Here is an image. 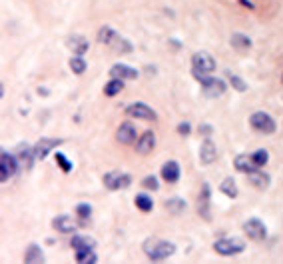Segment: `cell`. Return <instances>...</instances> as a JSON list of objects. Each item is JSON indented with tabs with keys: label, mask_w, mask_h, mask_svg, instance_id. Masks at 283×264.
I'll return each mask as SVG.
<instances>
[{
	"label": "cell",
	"mask_w": 283,
	"mask_h": 264,
	"mask_svg": "<svg viewBox=\"0 0 283 264\" xmlns=\"http://www.w3.org/2000/svg\"><path fill=\"white\" fill-rule=\"evenodd\" d=\"M239 2H241L243 6H247V8H255V6H253V4L249 2V0H239Z\"/></svg>",
	"instance_id": "f35d334b"
},
{
	"label": "cell",
	"mask_w": 283,
	"mask_h": 264,
	"mask_svg": "<svg viewBox=\"0 0 283 264\" xmlns=\"http://www.w3.org/2000/svg\"><path fill=\"white\" fill-rule=\"evenodd\" d=\"M249 182H251L255 188L265 190V188L269 186V176H267L265 172H261V170H253V172H249Z\"/></svg>",
	"instance_id": "44dd1931"
},
{
	"label": "cell",
	"mask_w": 283,
	"mask_h": 264,
	"mask_svg": "<svg viewBox=\"0 0 283 264\" xmlns=\"http://www.w3.org/2000/svg\"><path fill=\"white\" fill-rule=\"evenodd\" d=\"M233 166H235V170H239V172H243V174H249V172H253V170H259V164L255 162L253 154H239V156H235Z\"/></svg>",
	"instance_id": "8fae6325"
},
{
	"label": "cell",
	"mask_w": 283,
	"mask_h": 264,
	"mask_svg": "<svg viewBox=\"0 0 283 264\" xmlns=\"http://www.w3.org/2000/svg\"><path fill=\"white\" fill-rule=\"evenodd\" d=\"M219 190H221L225 196H229V198H235V196H237V186H235V180H233V178H225V180L221 182Z\"/></svg>",
	"instance_id": "4316f807"
},
{
	"label": "cell",
	"mask_w": 283,
	"mask_h": 264,
	"mask_svg": "<svg viewBox=\"0 0 283 264\" xmlns=\"http://www.w3.org/2000/svg\"><path fill=\"white\" fill-rule=\"evenodd\" d=\"M110 74H112V78H122V80L124 78H138V70H134L126 64H114Z\"/></svg>",
	"instance_id": "e0dca14e"
},
{
	"label": "cell",
	"mask_w": 283,
	"mask_h": 264,
	"mask_svg": "<svg viewBox=\"0 0 283 264\" xmlns=\"http://www.w3.org/2000/svg\"><path fill=\"white\" fill-rule=\"evenodd\" d=\"M253 158H255V162L259 164V168L261 166H265L267 164V160H269V154H267V150H257V152H253Z\"/></svg>",
	"instance_id": "e575fe53"
},
{
	"label": "cell",
	"mask_w": 283,
	"mask_h": 264,
	"mask_svg": "<svg viewBox=\"0 0 283 264\" xmlns=\"http://www.w3.org/2000/svg\"><path fill=\"white\" fill-rule=\"evenodd\" d=\"M72 246H74V250H94L96 248V240L90 238V236L80 234V236L72 238Z\"/></svg>",
	"instance_id": "d6986e66"
},
{
	"label": "cell",
	"mask_w": 283,
	"mask_h": 264,
	"mask_svg": "<svg viewBox=\"0 0 283 264\" xmlns=\"http://www.w3.org/2000/svg\"><path fill=\"white\" fill-rule=\"evenodd\" d=\"M58 144H62V140H52V138H42V140H38V144L34 146V154H36V158H38V160L46 158V156H48V152H50V150H54Z\"/></svg>",
	"instance_id": "5bb4252c"
},
{
	"label": "cell",
	"mask_w": 283,
	"mask_h": 264,
	"mask_svg": "<svg viewBox=\"0 0 283 264\" xmlns=\"http://www.w3.org/2000/svg\"><path fill=\"white\" fill-rule=\"evenodd\" d=\"M192 68H194V76L202 82L204 78H208V74L215 70V60L206 52H198L192 58Z\"/></svg>",
	"instance_id": "3957f363"
},
{
	"label": "cell",
	"mask_w": 283,
	"mask_h": 264,
	"mask_svg": "<svg viewBox=\"0 0 283 264\" xmlns=\"http://www.w3.org/2000/svg\"><path fill=\"white\" fill-rule=\"evenodd\" d=\"M136 206H138L142 212H152L154 200H152L148 194H138V196H136Z\"/></svg>",
	"instance_id": "d4e9b609"
},
{
	"label": "cell",
	"mask_w": 283,
	"mask_h": 264,
	"mask_svg": "<svg viewBox=\"0 0 283 264\" xmlns=\"http://www.w3.org/2000/svg\"><path fill=\"white\" fill-rule=\"evenodd\" d=\"M18 156H20V160H22V164H24L26 168H32V164H34V160H36L34 148H30L28 144H22V146L18 148Z\"/></svg>",
	"instance_id": "7402d4cb"
},
{
	"label": "cell",
	"mask_w": 283,
	"mask_h": 264,
	"mask_svg": "<svg viewBox=\"0 0 283 264\" xmlns=\"http://www.w3.org/2000/svg\"><path fill=\"white\" fill-rule=\"evenodd\" d=\"M208 204H210V186L208 184H204V188H202V196H200V206H198V210H200V214L208 220L210 218V208H208Z\"/></svg>",
	"instance_id": "603a6c76"
},
{
	"label": "cell",
	"mask_w": 283,
	"mask_h": 264,
	"mask_svg": "<svg viewBox=\"0 0 283 264\" xmlns=\"http://www.w3.org/2000/svg\"><path fill=\"white\" fill-rule=\"evenodd\" d=\"M70 68L74 74H82L86 70V60L82 56H74V58H70Z\"/></svg>",
	"instance_id": "f546056e"
},
{
	"label": "cell",
	"mask_w": 283,
	"mask_h": 264,
	"mask_svg": "<svg viewBox=\"0 0 283 264\" xmlns=\"http://www.w3.org/2000/svg\"><path fill=\"white\" fill-rule=\"evenodd\" d=\"M54 158H56V162L60 164V168H62L64 172H70V170H72V162H70L62 152H56V154H54Z\"/></svg>",
	"instance_id": "d6a6232c"
},
{
	"label": "cell",
	"mask_w": 283,
	"mask_h": 264,
	"mask_svg": "<svg viewBox=\"0 0 283 264\" xmlns=\"http://www.w3.org/2000/svg\"><path fill=\"white\" fill-rule=\"evenodd\" d=\"M200 132H204V134H210V132H212V126H200Z\"/></svg>",
	"instance_id": "74e56055"
},
{
	"label": "cell",
	"mask_w": 283,
	"mask_h": 264,
	"mask_svg": "<svg viewBox=\"0 0 283 264\" xmlns=\"http://www.w3.org/2000/svg\"><path fill=\"white\" fill-rule=\"evenodd\" d=\"M213 250L221 256H233V254H239L245 250V244L239 240V238H221V240H215L213 242Z\"/></svg>",
	"instance_id": "277c9868"
},
{
	"label": "cell",
	"mask_w": 283,
	"mask_h": 264,
	"mask_svg": "<svg viewBox=\"0 0 283 264\" xmlns=\"http://www.w3.org/2000/svg\"><path fill=\"white\" fill-rule=\"evenodd\" d=\"M68 46H70V50L74 52V54H78V56H82V54H86V50H88V40L86 38H82V36H72L70 40H68Z\"/></svg>",
	"instance_id": "ffe728a7"
},
{
	"label": "cell",
	"mask_w": 283,
	"mask_h": 264,
	"mask_svg": "<svg viewBox=\"0 0 283 264\" xmlns=\"http://www.w3.org/2000/svg\"><path fill=\"white\" fill-rule=\"evenodd\" d=\"M24 260H26L28 264L44 262V254H42V250H40L36 244H30V246H28V250H26V254H24Z\"/></svg>",
	"instance_id": "cb8c5ba5"
},
{
	"label": "cell",
	"mask_w": 283,
	"mask_h": 264,
	"mask_svg": "<svg viewBox=\"0 0 283 264\" xmlns=\"http://www.w3.org/2000/svg\"><path fill=\"white\" fill-rule=\"evenodd\" d=\"M98 42L108 44V46L116 48L118 52H130V50H132V44H130L126 38H122L118 32H114L112 28H108V26L100 28V32H98Z\"/></svg>",
	"instance_id": "7a4b0ae2"
},
{
	"label": "cell",
	"mask_w": 283,
	"mask_h": 264,
	"mask_svg": "<svg viewBox=\"0 0 283 264\" xmlns=\"http://www.w3.org/2000/svg\"><path fill=\"white\" fill-rule=\"evenodd\" d=\"M249 122H251V128H255L257 132H261V134H273L275 128H277L275 120L267 112H253Z\"/></svg>",
	"instance_id": "5b68a950"
},
{
	"label": "cell",
	"mask_w": 283,
	"mask_h": 264,
	"mask_svg": "<svg viewBox=\"0 0 283 264\" xmlns=\"http://www.w3.org/2000/svg\"><path fill=\"white\" fill-rule=\"evenodd\" d=\"M76 214L80 220H88L92 216V206L90 204H78L76 206Z\"/></svg>",
	"instance_id": "1f68e13d"
},
{
	"label": "cell",
	"mask_w": 283,
	"mask_h": 264,
	"mask_svg": "<svg viewBox=\"0 0 283 264\" xmlns=\"http://www.w3.org/2000/svg\"><path fill=\"white\" fill-rule=\"evenodd\" d=\"M202 92L206 96H210V98H217V96H221L225 92V84L221 80H217V78H204L202 80Z\"/></svg>",
	"instance_id": "9c48e42d"
},
{
	"label": "cell",
	"mask_w": 283,
	"mask_h": 264,
	"mask_svg": "<svg viewBox=\"0 0 283 264\" xmlns=\"http://www.w3.org/2000/svg\"><path fill=\"white\" fill-rule=\"evenodd\" d=\"M52 224H54V228H56V230H60V232H64V234L74 232V230H76V226H78V224H76L68 214H62V216L54 218V220H52Z\"/></svg>",
	"instance_id": "2e32d148"
},
{
	"label": "cell",
	"mask_w": 283,
	"mask_h": 264,
	"mask_svg": "<svg viewBox=\"0 0 283 264\" xmlns=\"http://www.w3.org/2000/svg\"><path fill=\"white\" fill-rule=\"evenodd\" d=\"M122 88H124L122 78H112V80L106 84L104 92H106V96H116V94H120V92H122Z\"/></svg>",
	"instance_id": "484cf974"
},
{
	"label": "cell",
	"mask_w": 283,
	"mask_h": 264,
	"mask_svg": "<svg viewBox=\"0 0 283 264\" xmlns=\"http://www.w3.org/2000/svg\"><path fill=\"white\" fill-rule=\"evenodd\" d=\"M126 112L130 116H134V118H140V120H156V112L148 104H144V102H136V104L128 106Z\"/></svg>",
	"instance_id": "ba28073f"
},
{
	"label": "cell",
	"mask_w": 283,
	"mask_h": 264,
	"mask_svg": "<svg viewBox=\"0 0 283 264\" xmlns=\"http://www.w3.org/2000/svg\"><path fill=\"white\" fill-rule=\"evenodd\" d=\"M231 44H233V48H237V50H245V48L251 46V40H249L247 36H243V34H233Z\"/></svg>",
	"instance_id": "83f0119b"
},
{
	"label": "cell",
	"mask_w": 283,
	"mask_h": 264,
	"mask_svg": "<svg viewBox=\"0 0 283 264\" xmlns=\"http://www.w3.org/2000/svg\"><path fill=\"white\" fill-rule=\"evenodd\" d=\"M162 178H164L166 182H178V178H180V164H178L176 160L166 162V164L162 166Z\"/></svg>",
	"instance_id": "9a60e30c"
},
{
	"label": "cell",
	"mask_w": 283,
	"mask_h": 264,
	"mask_svg": "<svg viewBox=\"0 0 283 264\" xmlns=\"http://www.w3.org/2000/svg\"><path fill=\"white\" fill-rule=\"evenodd\" d=\"M200 158L204 164H212L215 160V144L212 140H204L202 150H200Z\"/></svg>",
	"instance_id": "ac0fdd59"
},
{
	"label": "cell",
	"mask_w": 283,
	"mask_h": 264,
	"mask_svg": "<svg viewBox=\"0 0 283 264\" xmlns=\"http://www.w3.org/2000/svg\"><path fill=\"white\" fill-rule=\"evenodd\" d=\"M178 132H180L182 136H188V134H190V124H188V122H182V124L178 126Z\"/></svg>",
	"instance_id": "8d00e7d4"
},
{
	"label": "cell",
	"mask_w": 283,
	"mask_h": 264,
	"mask_svg": "<svg viewBox=\"0 0 283 264\" xmlns=\"http://www.w3.org/2000/svg\"><path fill=\"white\" fill-rule=\"evenodd\" d=\"M166 208H168L172 214H178V212H182V210L186 208V202H184L182 198H172V200L166 202Z\"/></svg>",
	"instance_id": "4dcf8cb0"
},
{
	"label": "cell",
	"mask_w": 283,
	"mask_h": 264,
	"mask_svg": "<svg viewBox=\"0 0 283 264\" xmlns=\"http://www.w3.org/2000/svg\"><path fill=\"white\" fill-rule=\"evenodd\" d=\"M0 164H2V174H0V180H2V182H6V180L18 170L16 158H14L12 154H8L6 150L2 152V156H0Z\"/></svg>",
	"instance_id": "30bf717a"
},
{
	"label": "cell",
	"mask_w": 283,
	"mask_h": 264,
	"mask_svg": "<svg viewBox=\"0 0 283 264\" xmlns=\"http://www.w3.org/2000/svg\"><path fill=\"white\" fill-rule=\"evenodd\" d=\"M118 142L122 144H134L136 140V126L132 122H124L120 128H118Z\"/></svg>",
	"instance_id": "4fadbf2b"
},
{
	"label": "cell",
	"mask_w": 283,
	"mask_h": 264,
	"mask_svg": "<svg viewBox=\"0 0 283 264\" xmlns=\"http://www.w3.org/2000/svg\"><path fill=\"white\" fill-rule=\"evenodd\" d=\"M154 146H156V134H154L152 130L144 132V134L140 136L138 144H136V148H138V152H140V154H148V152H152V150H154Z\"/></svg>",
	"instance_id": "7c38bea8"
},
{
	"label": "cell",
	"mask_w": 283,
	"mask_h": 264,
	"mask_svg": "<svg viewBox=\"0 0 283 264\" xmlns=\"http://www.w3.org/2000/svg\"><path fill=\"white\" fill-rule=\"evenodd\" d=\"M229 82H231V86H233L235 90H239V92L247 90V84H245V80H241V78H239V76H235V74H231V76H229Z\"/></svg>",
	"instance_id": "836d02e7"
},
{
	"label": "cell",
	"mask_w": 283,
	"mask_h": 264,
	"mask_svg": "<svg viewBox=\"0 0 283 264\" xmlns=\"http://www.w3.org/2000/svg\"><path fill=\"white\" fill-rule=\"evenodd\" d=\"M130 182H132V176L126 174V172H120V170L108 172V174L104 176V184H106V188H110V190H122V188L130 186Z\"/></svg>",
	"instance_id": "8992f818"
},
{
	"label": "cell",
	"mask_w": 283,
	"mask_h": 264,
	"mask_svg": "<svg viewBox=\"0 0 283 264\" xmlns=\"http://www.w3.org/2000/svg\"><path fill=\"white\" fill-rule=\"evenodd\" d=\"M144 252L150 260H166L176 252V246L168 240H160V238H150L144 242Z\"/></svg>",
	"instance_id": "6da1fadb"
},
{
	"label": "cell",
	"mask_w": 283,
	"mask_h": 264,
	"mask_svg": "<svg viewBox=\"0 0 283 264\" xmlns=\"http://www.w3.org/2000/svg\"><path fill=\"white\" fill-rule=\"evenodd\" d=\"M142 186L144 188H150V190H158V180H156V176H146L144 180H142Z\"/></svg>",
	"instance_id": "d590c367"
},
{
	"label": "cell",
	"mask_w": 283,
	"mask_h": 264,
	"mask_svg": "<svg viewBox=\"0 0 283 264\" xmlns=\"http://www.w3.org/2000/svg\"><path fill=\"white\" fill-rule=\"evenodd\" d=\"M98 256L94 254V250H76V262H96Z\"/></svg>",
	"instance_id": "f1b7e54d"
},
{
	"label": "cell",
	"mask_w": 283,
	"mask_h": 264,
	"mask_svg": "<svg viewBox=\"0 0 283 264\" xmlns=\"http://www.w3.org/2000/svg\"><path fill=\"white\" fill-rule=\"evenodd\" d=\"M243 230H245V234H247L251 240H265V236H267V228H265V224H263L259 218L247 220V222L243 224Z\"/></svg>",
	"instance_id": "52a82bcc"
}]
</instances>
